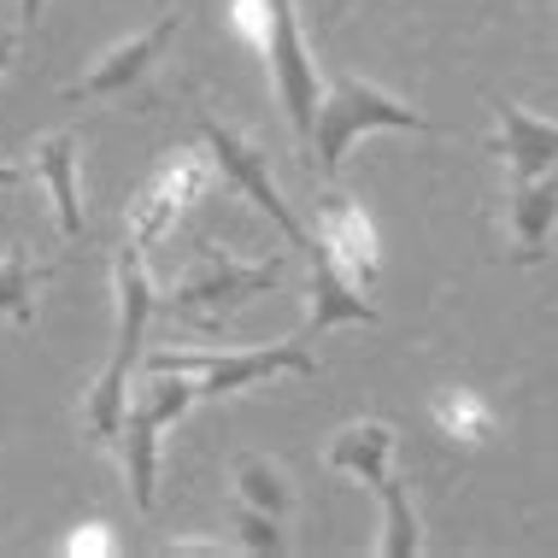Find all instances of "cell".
Returning <instances> with one entry per match:
<instances>
[{
	"label": "cell",
	"mask_w": 558,
	"mask_h": 558,
	"mask_svg": "<svg viewBox=\"0 0 558 558\" xmlns=\"http://www.w3.org/2000/svg\"><path fill=\"white\" fill-rule=\"evenodd\" d=\"M142 241H124L118 247V265H112V289H118V341H112V359L107 371L95 376L83 400V435L95 447L118 441V424H124V405H130V365L142 353V336H147V318H154V282H147V259H142Z\"/></svg>",
	"instance_id": "1"
},
{
	"label": "cell",
	"mask_w": 558,
	"mask_h": 558,
	"mask_svg": "<svg viewBox=\"0 0 558 558\" xmlns=\"http://www.w3.org/2000/svg\"><path fill=\"white\" fill-rule=\"evenodd\" d=\"M277 282H282V259H235V253H223V247H201V259L177 277L165 312H171L177 324H189V329L218 336L223 318H230L241 300L277 289Z\"/></svg>",
	"instance_id": "2"
},
{
	"label": "cell",
	"mask_w": 558,
	"mask_h": 558,
	"mask_svg": "<svg viewBox=\"0 0 558 558\" xmlns=\"http://www.w3.org/2000/svg\"><path fill=\"white\" fill-rule=\"evenodd\" d=\"M147 371H183L194 376L201 400H230L265 376H318V359L306 341H277V347H165L147 359Z\"/></svg>",
	"instance_id": "3"
},
{
	"label": "cell",
	"mask_w": 558,
	"mask_h": 558,
	"mask_svg": "<svg viewBox=\"0 0 558 558\" xmlns=\"http://www.w3.org/2000/svg\"><path fill=\"white\" fill-rule=\"evenodd\" d=\"M365 130H435V124L417 107L395 100L388 88L359 83V77H336L329 95L318 100V135H312V165H318V177H336L341 154L353 147V135H365Z\"/></svg>",
	"instance_id": "4"
},
{
	"label": "cell",
	"mask_w": 558,
	"mask_h": 558,
	"mask_svg": "<svg viewBox=\"0 0 558 558\" xmlns=\"http://www.w3.org/2000/svg\"><path fill=\"white\" fill-rule=\"evenodd\" d=\"M265 7H270V41H265L270 83H277V100L289 112L300 147L312 154V135H318V65H312L306 36H300L294 0H265Z\"/></svg>",
	"instance_id": "5"
},
{
	"label": "cell",
	"mask_w": 558,
	"mask_h": 558,
	"mask_svg": "<svg viewBox=\"0 0 558 558\" xmlns=\"http://www.w3.org/2000/svg\"><path fill=\"white\" fill-rule=\"evenodd\" d=\"M177 29H183V19H177V12H159V19L147 29H135L130 41H112L77 83H65V100H142L147 77H154V65L165 59Z\"/></svg>",
	"instance_id": "6"
},
{
	"label": "cell",
	"mask_w": 558,
	"mask_h": 558,
	"mask_svg": "<svg viewBox=\"0 0 558 558\" xmlns=\"http://www.w3.org/2000/svg\"><path fill=\"white\" fill-rule=\"evenodd\" d=\"M201 135H206V154H213V165L223 171V183H230L235 194H247V201L282 230V241H289V247H312V235L300 230V218L289 213V201L277 194V183H270V165H265L259 147H253L241 130L218 124V118H201Z\"/></svg>",
	"instance_id": "7"
},
{
	"label": "cell",
	"mask_w": 558,
	"mask_h": 558,
	"mask_svg": "<svg viewBox=\"0 0 558 558\" xmlns=\"http://www.w3.org/2000/svg\"><path fill=\"white\" fill-rule=\"evenodd\" d=\"M206 183H213V154H177L165 159L154 177H147V189L130 201V241H142V247H159L165 230L177 223L189 201H201Z\"/></svg>",
	"instance_id": "8"
},
{
	"label": "cell",
	"mask_w": 558,
	"mask_h": 558,
	"mask_svg": "<svg viewBox=\"0 0 558 558\" xmlns=\"http://www.w3.org/2000/svg\"><path fill=\"white\" fill-rule=\"evenodd\" d=\"M558 230V171L523 177L506 189V253L518 265H541Z\"/></svg>",
	"instance_id": "9"
},
{
	"label": "cell",
	"mask_w": 558,
	"mask_h": 558,
	"mask_svg": "<svg viewBox=\"0 0 558 558\" xmlns=\"http://www.w3.org/2000/svg\"><path fill=\"white\" fill-rule=\"evenodd\" d=\"M318 241L329 247V259L359 282V289H376L383 253H376V230H371V218H365V206H359V201H347V194H324V201H318Z\"/></svg>",
	"instance_id": "10"
},
{
	"label": "cell",
	"mask_w": 558,
	"mask_h": 558,
	"mask_svg": "<svg viewBox=\"0 0 558 558\" xmlns=\"http://www.w3.org/2000/svg\"><path fill=\"white\" fill-rule=\"evenodd\" d=\"M494 118H500V135L488 142V154L511 171V183L523 177H541L558 165V124L553 118H535L518 100H494Z\"/></svg>",
	"instance_id": "11"
},
{
	"label": "cell",
	"mask_w": 558,
	"mask_h": 558,
	"mask_svg": "<svg viewBox=\"0 0 558 558\" xmlns=\"http://www.w3.org/2000/svg\"><path fill=\"white\" fill-rule=\"evenodd\" d=\"M306 253H312V312H306V329H300L294 341H318L324 329H336V324H376V306L365 300V289L329 259V247L318 235H312Z\"/></svg>",
	"instance_id": "12"
},
{
	"label": "cell",
	"mask_w": 558,
	"mask_h": 558,
	"mask_svg": "<svg viewBox=\"0 0 558 558\" xmlns=\"http://www.w3.org/2000/svg\"><path fill=\"white\" fill-rule=\"evenodd\" d=\"M159 429H165V417L147 400L130 395L124 424H118V459H124L135 511H154V494H159Z\"/></svg>",
	"instance_id": "13"
},
{
	"label": "cell",
	"mask_w": 558,
	"mask_h": 558,
	"mask_svg": "<svg viewBox=\"0 0 558 558\" xmlns=\"http://www.w3.org/2000/svg\"><path fill=\"white\" fill-rule=\"evenodd\" d=\"M29 177H41L59 218V235H83V194H77V135L59 130L29 147Z\"/></svg>",
	"instance_id": "14"
},
{
	"label": "cell",
	"mask_w": 558,
	"mask_h": 558,
	"mask_svg": "<svg viewBox=\"0 0 558 558\" xmlns=\"http://www.w3.org/2000/svg\"><path fill=\"white\" fill-rule=\"evenodd\" d=\"M324 464L336 476H353V482H365V488L376 494L388 476V464H395V429L383 424V417H365V424H347V429H336V441H329V452H324Z\"/></svg>",
	"instance_id": "15"
},
{
	"label": "cell",
	"mask_w": 558,
	"mask_h": 558,
	"mask_svg": "<svg viewBox=\"0 0 558 558\" xmlns=\"http://www.w3.org/2000/svg\"><path fill=\"white\" fill-rule=\"evenodd\" d=\"M429 417L447 441H464V447H476L494 435V405L482 395H471V388H441V395L429 400Z\"/></svg>",
	"instance_id": "16"
},
{
	"label": "cell",
	"mask_w": 558,
	"mask_h": 558,
	"mask_svg": "<svg viewBox=\"0 0 558 558\" xmlns=\"http://www.w3.org/2000/svg\"><path fill=\"white\" fill-rule=\"evenodd\" d=\"M36 282H41V265L24 247L0 253V318H12L19 329L36 324Z\"/></svg>",
	"instance_id": "17"
},
{
	"label": "cell",
	"mask_w": 558,
	"mask_h": 558,
	"mask_svg": "<svg viewBox=\"0 0 558 558\" xmlns=\"http://www.w3.org/2000/svg\"><path fill=\"white\" fill-rule=\"evenodd\" d=\"M235 500H247V506L270 511V518H282L294 494H289V476H282L270 459H259V452H241V459H235Z\"/></svg>",
	"instance_id": "18"
},
{
	"label": "cell",
	"mask_w": 558,
	"mask_h": 558,
	"mask_svg": "<svg viewBox=\"0 0 558 558\" xmlns=\"http://www.w3.org/2000/svg\"><path fill=\"white\" fill-rule=\"evenodd\" d=\"M376 494H383V511H388L376 553H383V558H412V553H424V535H417V511H412V500H405V482L388 476Z\"/></svg>",
	"instance_id": "19"
},
{
	"label": "cell",
	"mask_w": 558,
	"mask_h": 558,
	"mask_svg": "<svg viewBox=\"0 0 558 558\" xmlns=\"http://www.w3.org/2000/svg\"><path fill=\"white\" fill-rule=\"evenodd\" d=\"M230 523L241 530V547H247V553H282V535H277V518H270V511L235 500L230 506Z\"/></svg>",
	"instance_id": "20"
},
{
	"label": "cell",
	"mask_w": 558,
	"mask_h": 558,
	"mask_svg": "<svg viewBox=\"0 0 558 558\" xmlns=\"http://www.w3.org/2000/svg\"><path fill=\"white\" fill-rule=\"evenodd\" d=\"M65 553H112V541L100 535V523H88V535H71Z\"/></svg>",
	"instance_id": "21"
},
{
	"label": "cell",
	"mask_w": 558,
	"mask_h": 558,
	"mask_svg": "<svg viewBox=\"0 0 558 558\" xmlns=\"http://www.w3.org/2000/svg\"><path fill=\"white\" fill-rule=\"evenodd\" d=\"M24 177H29V165H7V159H0V189H19Z\"/></svg>",
	"instance_id": "22"
},
{
	"label": "cell",
	"mask_w": 558,
	"mask_h": 558,
	"mask_svg": "<svg viewBox=\"0 0 558 558\" xmlns=\"http://www.w3.org/2000/svg\"><path fill=\"white\" fill-rule=\"evenodd\" d=\"M12 53H19V36H12V29H0V71L12 65Z\"/></svg>",
	"instance_id": "23"
},
{
	"label": "cell",
	"mask_w": 558,
	"mask_h": 558,
	"mask_svg": "<svg viewBox=\"0 0 558 558\" xmlns=\"http://www.w3.org/2000/svg\"><path fill=\"white\" fill-rule=\"evenodd\" d=\"M41 7H48V0H19V24H36Z\"/></svg>",
	"instance_id": "24"
}]
</instances>
